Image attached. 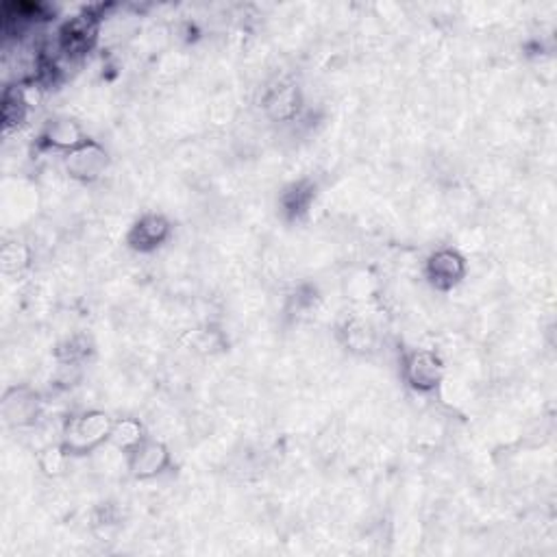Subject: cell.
Wrapping results in <instances>:
<instances>
[{
	"label": "cell",
	"mask_w": 557,
	"mask_h": 557,
	"mask_svg": "<svg viewBox=\"0 0 557 557\" xmlns=\"http://www.w3.org/2000/svg\"><path fill=\"white\" fill-rule=\"evenodd\" d=\"M110 416L102 412H88L81 418H74L66 431V451L83 453L99 447L111 434Z\"/></svg>",
	"instance_id": "cell-1"
},
{
	"label": "cell",
	"mask_w": 557,
	"mask_h": 557,
	"mask_svg": "<svg viewBox=\"0 0 557 557\" xmlns=\"http://www.w3.org/2000/svg\"><path fill=\"white\" fill-rule=\"evenodd\" d=\"M445 375V366H442L440 357L431 351H416L405 361V377H408L409 386L420 392L434 390Z\"/></svg>",
	"instance_id": "cell-2"
},
{
	"label": "cell",
	"mask_w": 557,
	"mask_h": 557,
	"mask_svg": "<svg viewBox=\"0 0 557 557\" xmlns=\"http://www.w3.org/2000/svg\"><path fill=\"white\" fill-rule=\"evenodd\" d=\"M107 166V153L101 144L88 139L81 144L79 149L70 150L66 157V168L74 178H83V181H91L105 170Z\"/></svg>",
	"instance_id": "cell-3"
},
{
	"label": "cell",
	"mask_w": 557,
	"mask_h": 557,
	"mask_svg": "<svg viewBox=\"0 0 557 557\" xmlns=\"http://www.w3.org/2000/svg\"><path fill=\"white\" fill-rule=\"evenodd\" d=\"M168 451L161 442L142 440L131 451V470L135 477L149 479L166 468Z\"/></svg>",
	"instance_id": "cell-4"
},
{
	"label": "cell",
	"mask_w": 557,
	"mask_h": 557,
	"mask_svg": "<svg viewBox=\"0 0 557 557\" xmlns=\"http://www.w3.org/2000/svg\"><path fill=\"white\" fill-rule=\"evenodd\" d=\"M427 270H429V277L437 288H451L453 283H457L464 277L466 264H464V257L459 253L445 248V251H437L436 255H431Z\"/></svg>",
	"instance_id": "cell-5"
},
{
	"label": "cell",
	"mask_w": 557,
	"mask_h": 557,
	"mask_svg": "<svg viewBox=\"0 0 557 557\" xmlns=\"http://www.w3.org/2000/svg\"><path fill=\"white\" fill-rule=\"evenodd\" d=\"M168 231H170V225H168V220L164 218V216L149 214L133 226L131 237H129V240H131V245L135 248L149 251V248L161 245V242L166 240Z\"/></svg>",
	"instance_id": "cell-6"
},
{
	"label": "cell",
	"mask_w": 557,
	"mask_h": 557,
	"mask_svg": "<svg viewBox=\"0 0 557 557\" xmlns=\"http://www.w3.org/2000/svg\"><path fill=\"white\" fill-rule=\"evenodd\" d=\"M44 139L48 146H55V149L63 150H74L81 144L88 142V138L83 135V129L77 122L68 120V118H59V120L51 122L44 131Z\"/></svg>",
	"instance_id": "cell-7"
},
{
	"label": "cell",
	"mask_w": 557,
	"mask_h": 557,
	"mask_svg": "<svg viewBox=\"0 0 557 557\" xmlns=\"http://www.w3.org/2000/svg\"><path fill=\"white\" fill-rule=\"evenodd\" d=\"M3 414L9 425H26L31 416L37 414V397L15 388V390L7 392V397H5Z\"/></svg>",
	"instance_id": "cell-8"
},
{
	"label": "cell",
	"mask_w": 557,
	"mask_h": 557,
	"mask_svg": "<svg viewBox=\"0 0 557 557\" xmlns=\"http://www.w3.org/2000/svg\"><path fill=\"white\" fill-rule=\"evenodd\" d=\"M110 440L118 448H129V451H133V448L144 440V429L138 420H131V418L118 420V423L111 425Z\"/></svg>",
	"instance_id": "cell-9"
},
{
	"label": "cell",
	"mask_w": 557,
	"mask_h": 557,
	"mask_svg": "<svg viewBox=\"0 0 557 557\" xmlns=\"http://www.w3.org/2000/svg\"><path fill=\"white\" fill-rule=\"evenodd\" d=\"M268 110L274 118L279 120H288L299 110V96H296L294 88H279L270 96L268 101Z\"/></svg>",
	"instance_id": "cell-10"
},
{
	"label": "cell",
	"mask_w": 557,
	"mask_h": 557,
	"mask_svg": "<svg viewBox=\"0 0 557 557\" xmlns=\"http://www.w3.org/2000/svg\"><path fill=\"white\" fill-rule=\"evenodd\" d=\"M0 266L5 273H18L29 266V248L18 245V242H7L0 251Z\"/></svg>",
	"instance_id": "cell-11"
},
{
	"label": "cell",
	"mask_w": 557,
	"mask_h": 557,
	"mask_svg": "<svg viewBox=\"0 0 557 557\" xmlns=\"http://www.w3.org/2000/svg\"><path fill=\"white\" fill-rule=\"evenodd\" d=\"M66 448L62 447H48L40 453V466L48 475H57L63 468V456H66Z\"/></svg>",
	"instance_id": "cell-12"
}]
</instances>
